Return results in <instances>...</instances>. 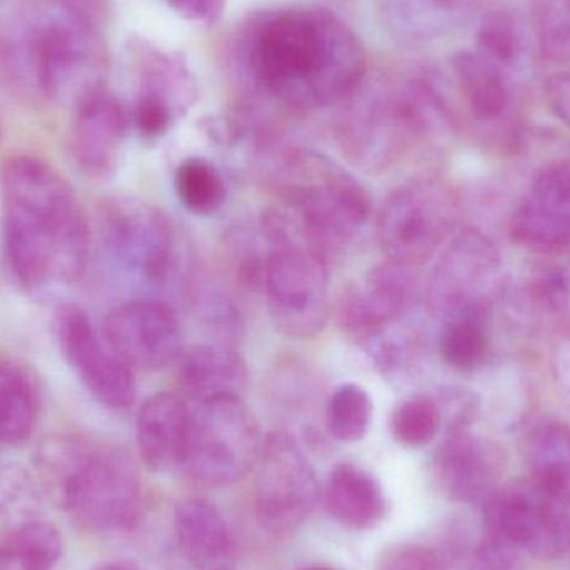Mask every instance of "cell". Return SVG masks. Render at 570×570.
<instances>
[{"instance_id":"cell-1","label":"cell","mask_w":570,"mask_h":570,"mask_svg":"<svg viewBox=\"0 0 570 570\" xmlns=\"http://www.w3.org/2000/svg\"><path fill=\"white\" fill-rule=\"evenodd\" d=\"M247 63L264 90L294 109L344 102L367 72L358 37L322 7L283 10L257 23Z\"/></svg>"},{"instance_id":"cell-2","label":"cell","mask_w":570,"mask_h":570,"mask_svg":"<svg viewBox=\"0 0 570 570\" xmlns=\"http://www.w3.org/2000/svg\"><path fill=\"white\" fill-rule=\"evenodd\" d=\"M3 240L27 291L76 283L90 257V230L70 184L43 160L10 157L0 173Z\"/></svg>"},{"instance_id":"cell-3","label":"cell","mask_w":570,"mask_h":570,"mask_svg":"<svg viewBox=\"0 0 570 570\" xmlns=\"http://www.w3.org/2000/svg\"><path fill=\"white\" fill-rule=\"evenodd\" d=\"M337 140L345 156L362 169L384 173L407 160L431 139L448 116L434 90L421 83L365 90L344 100Z\"/></svg>"},{"instance_id":"cell-4","label":"cell","mask_w":570,"mask_h":570,"mask_svg":"<svg viewBox=\"0 0 570 570\" xmlns=\"http://www.w3.org/2000/svg\"><path fill=\"white\" fill-rule=\"evenodd\" d=\"M263 230L271 247L263 276L271 321L287 337H315L331 314L327 256L287 207H269Z\"/></svg>"},{"instance_id":"cell-5","label":"cell","mask_w":570,"mask_h":570,"mask_svg":"<svg viewBox=\"0 0 570 570\" xmlns=\"http://www.w3.org/2000/svg\"><path fill=\"white\" fill-rule=\"evenodd\" d=\"M269 180L283 206L297 214L325 256L351 246L367 226V190L348 170L317 150H287Z\"/></svg>"},{"instance_id":"cell-6","label":"cell","mask_w":570,"mask_h":570,"mask_svg":"<svg viewBox=\"0 0 570 570\" xmlns=\"http://www.w3.org/2000/svg\"><path fill=\"white\" fill-rule=\"evenodd\" d=\"M32 43L43 99L77 109L106 89V49L86 13L63 0L33 7Z\"/></svg>"},{"instance_id":"cell-7","label":"cell","mask_w":570,"mask_h":570,"mask_svg":"<svg viewBox=\"0 0 570 570\" xmlns=\"http://www.w3.org/2000/svg\"><path fill=\"white\" fill-rule=\"evenodd\" d=\"M62 488L67 511L90 531H130L142 512L139 468L132 455L120 448L72 449Z\"/></svg>"},{"instance_id":"cell-8","label":"cell","mask_w":570,"mask_h":570,"mask_svg":"<svg viewBox=\"0 0 570 570\" xmlns=\"http://www.w3.org/2000/svg\"><path fill=\"white\" fill-rule=\"evenodd\" d=\"M99 233L114 263L149 287H167L183 274L179 234L154 204L109 197L99 206Z\"/></svg>"},{"instance_id":"cell-9","label":"cell","mask_w":570,"mask_h":570,"mask_svg":"<svg viewBox=\"0 0 570 570\" xmlns=\"http://www.w3.org/2000/svg\"><path fill=\"white\" fill-rule=\"evenodd\" d=\"M261 448L259 422L243 399L203 402L190 409L180 469L199 484L224 488L256 465Z\"/></svg>"},{"instance_id":"cell-10","label":"cell","mask_w":570,"mask_h":570,"mask_svg":"<svg viewBox=\"0 0 570 570\" xmlns=\"http://www.w3.org/2000/svg\"><path fill=\"white\" fill-rule=\"evenodd\" d=\"M377 230L385 256L415 269L458 230L454 193L435 177H412L389 194L379 214Z\"/></svg>"},{"instance_id":"cell-11","label":"cell","mask_w":570,"mask_h":570,"mask_svg":"<svg viewBox=\"0 0 570 570\" xmlns=\"http://www.w3.org/2000/svg\"><path fill=\"white\" fill-rule=\"evenodd\" d=\"M256 465L257 521L276 538L294 534L321 498L311 461L291 434L274 432L263 442Z\"/></svg>"},{"instance_id":"cell-12","label":"cell","mask_w":570,"mask_h":570,"mask_svg":"<svg viewBox=\"0 0 570 570\" xmlns=\"http://www.w3.org/2000/svg\"><path fill=\"white\" fill-rule=\"evenodd\" d=\"M485 532L539 559L570 549L569 508L531 479L499 485L484 501Z\"/></svg>"},{"instance_id":"cell-13","label":"cell","mask_w":570,"mask_h":570,"mask_svg":"<svg viewBox=\"0 0 570 570\" xmlns=\"http://www.w3.org/2000/svg\"><path fill=\"white\" fill-rule=\"evenodd\" d=\"M502 281L504 267L494 244L479 230H455L429 281V304L442 318L462 312H488Z\"/></svg>"},{"instance_id":"cell-14","label":"cell","mask_w":570,"mask_h":570,"mask_svg":"<svg viewBox=\"0 0 570 570\" xmlns=\"http://www.w3.org/2000/svg\"><path fill=\"white\" fill-rule=\"evenodd\" d=\"M417 301L414 267L385 261L344 288L337 301V322L348 338L371 345L402 324Z\"/></svg>"},{"instance_id":"cell-15","label":"cell","mask_w":570,"mask_h":570,"mask_svg":"<svg viewBox=\"0 0 570 570\" xmlns=\"http://www.w3.org/2000/svg\"><path fill=\"white\" fill-rule=\"evenodd\" d=\"M56 334L60 351L83 387L104 407L126 411L136 402L134 371L97 334L86 311L76 304L57 308Z\"/></svg>"},{"instance_id":"cell-16","label":"cell","mask_w":570,"mask_h":570,"mask_svg":"<svg viewBox=\"0 0 570 570\" xmlns=\"http://www.w3.org/2000/svg\"><path fill=\"white\" fill-rule=\"evenodd\" d=\"M104 337L132 371H163L183 355L179 318L157 298H137L114 308L104 322Z\"/></svg>"},{"instance_id":"cell-17","label":"cell","mask_w":570,"mask_h":570,"mask_svg":"<svg viewBox=\"0 0 570 570\" xmlns=\"http://www.w3.org/2000/svg\"><path fill=\"white\" fill-rule=\"evenodd\" d=\"M514 243L556 253L570 247V159L544 167L511 217Z\"/></svg>"},{"instance_id":"cell-18","label":"cell","mask_w":570,"mask_h":570,"mask_svg":"<svg viewBox=\"0 0 570 570\" xmlns=\"http://www.w3.org/2000/svg\"><path fill=\"white\" fill-rule=\"evenodd\" d=\"M504 468L501 449L465 424L451 429L435 454L439 484L458 502L485 501L501 484Z\"/></svg>"},{"instance_id":"cell-19","label":"cell","mask_w":570,"mask_h":570,"mask_svg":"<svg viewBox=\"0 0 570 570\" xmlns=\"http://www.w3.org/2000/svg\"><path fill=\"white\" fill-rule=\"evenodd\" d=\"M127 134L122 104L106 89L83 100L76 109L70 130V156L92 179H104L116 170Z\"/></svg>"},{"instance_id":"cell-20","label":"cell","mask_w":570,"mask_h":570,"mask_svg":"<svg viewBox=\"0 0 570 570\" xmlns=\"http://www.w3.org/2000/svg\"><path fill=\"white\" fill-rule=\"evenodd\" d=\"M189 424L190 407L180 395L159 392L144 402L137 415V445L150 471L170 472L180 468Z\"/></svg>"},{"instance_id":"cell-21","label":"cell","mask_w":570,"mask_h":570,"mask_svg":"<svg viewBox=\"0 0 570 570\" xmlns=\"http://www.w3.org/2000/svg\"><path fill=\"white\" fill-rule=\"evenodd\" d=\"M174 534L184 558L197 570H229L236 544L229 524L216 505L186 499L174 511Z\"/></svg>"},{"instance_id":"cell-22","label":"cell","mask_w":570,"mask_h":570,"mask_svg":"<svg viewBox=\"0 0 570 570\" xmlns=\"http://www.w3.org/2000/svg\"><path fill=\"white\" fill-rule=\"evenodd\" d=\"M180 389L194 404L216 399H243L249 387V371L244 358L227 345H196L180 355Z\"/></svg>"},{"instance_id":"cell-23","label":"cell","mask_w":570,"mask_h":570,"mask_svg":"<svg viewBox=\"0 0 570 570\" xmlns=\"http://www.w3.org/2000/svg\"><path fill=\"white\" fill-rule=\"evenodd\" d=\"M522 455L531 481L570 508V428L554 417H539L525 428Z\"/></svg>"},{"instance_id":"cell-24","label":"cell","mask_w":570,"mask_h":570,"mask_svg":"<svg viewBox=\"0 0 570 570\" xmlns=\"http://www.w3.org/2000/svg\"><path fill=\"white\" fill-rule=\"evenodd\" d=\"M328 514L352 531L375 528L387 514V501L374 475L354 464L335 465L324 492Z\"/></svg>"},{"instance_id":"cell-25","label":"cell","mask_w":570,"mask_h":570,"mask_svg":"<svg viewBox=\"0 0 570 570\" xmlns=\"http://www.w3.org/2000/svg\"><path fill=\"white\" fill-rule=\"evenodd\" d=\"M451 63L459 90L474 119L482 124L501 119L509 96L495 67L472 52L455 53Z\"/></svg>"},{"instance_id":"cell-26","label":"cell","mask_w":570,"mask_h":570,"mask_svg":"<svg viewBox=\"0 0 570 570\" xmlns=\"http://www.w3.org/2000/svg\"><path fill=\"white\" fill-rule=\"evenodd\" d=\"M0 80L23 96H40L32 43V9L0 20Z\"/></svg>"},{"instance_id":"cell-27","label":"cell","mask_w":570,"mask_h":570,"mask_svg":"<svg viewBox=\"0 0 570 570\" xmlns=\"http://www.w3.org/2000/svg\"><path fill=\"white\" fill-rule=\"evenodd\" d=\"M37 411V392L29 375L0 358V442H26L36 428Z\"/></svg>"},{"instance_id":"cell-28","label":"cell","mask_w":570,"mask_h":570,"mask_svg":"<svg viewBox=\"0 0 570 570\" xmlns=\"http://www.w3.org/2000/svg\"><path fill=\"white\" fill-rule=\"evenodd\" d=\"M488 312H462L444 318L439 334L442 361L455 371H475L488 361Z\"/></svg>"},{"instance_id":"cell-29","label":"cell","mask_w":570,"mask_h":570,"mask_svg":"<svg viewBox=\"0 0 570 570\" xmlns=\"http://www.w3.org/2000/svg\"><path fill=\"white\" fill-rule=\"evenodd\" d=\"M177 199L196 216H213L227 200V184L216 164L203 157H189L174 176Z\"/></svg>"},{"instance_id":"cell-30","label":"cell","mask_w":570,"mask_h":570,"mask_svg":"<svg viewBox=\"0 0 570 570\" xmlns=\"http://www.w3.org/2000/svg\"><path fill=\"white\" fill-rule=\"evenodd\" d=\"M374 404L357 384H344L331 395L325 412L328 434L341 442H358L371 429Z\"/></svg>"},{"instance_id":"cell-31","label":"cell","mask_w":570,"mask_h":570,"mask_svg":"<svg viewBox=\"0 0 570 570\" xmlns=\"http://www.w3.org/2000/svg\"><path fill=\"white\" fill-rule=\"evenodd\" d=\"M62 552L59 529L39 519L17 529L9 556L19 570H52L59 564Z\"/></svg>"},{"instance_id":"cell-32","label":"cell","mask_w":570,"mask_h":570,"mask_svg":"<svg viewBox=\"0 0 570 570\" xmlns=\"http://www.w3.org/2000/svg\"><path fill=\"white\" fill-rule=\"evenodd\" d=\"M442 412L431 395L417 394L405 399L391 417V432L399 444L419 449L432 442L441 429Z\"/></svg>"},{"instance_id":"cell-33","label":"cell","mask_w":570,"mask_h":570,"mask_svg":"<svg viewBox=\"0 0 570 570\" xmlns=\"http://www.w3.org/2000/svg\"><path fill=\"white\" fill-rule=\"evenodd\" d=\"M382 13L392 32L415 36L425 27V17L432 13H454L464 0H381Z\"/></svg>"},{"instance_id":"cell-34","label":"cell","mask_w":570,"mask_h":570,"mask_svg":"<svg viewBox=\"0 0 570 570\" xmlns=\"http://www.w3.org/2000/svg\"><path fill=\"white\" fill-rule=\"evenodd\" d=\"M479 56L494 63H508L518 56V36L508 17L491 16L478 33Z\"/></svg>"},{"instance_id":"cell-35","label":"cell","mask_w":570,"mask_h":570,"mask_svg":"<svg viewBox=\"0 0 570 570\" xmlns=\"http://www.w3.org/2000/svg\"><path fill=\"white\" fill-rule=\"evenodd\" d=\"M177 110L166 97L153 92H139L134 122L144 139H159L166 136L176 120Z\"/></svg>"},{"instance_id":"cell-36","label":"cell","mask_w":570,"mask_h":570,"mask_svg":"<svg viewBox=\"0 0 570 570\" xmlns=\"http://www.w3.org/2000/svg\"><path fill=\"white\" fill-rule=\"evenodd\" d=\"M469 570H525V561L521 549L485 532L484 541L472 554Z\"/></svg>"},{"instance_id":"cell-37","label":"cell","mask_w":570,"mask_h":570,"mask_svg":"<svg viewBox=\"0 0 570 570\" xmlns=\"http://www.w3.org/2000/svg\"><path fill=\"white\" fill-rule=\"evenodd\" d=\"M375 570H448V562L428 546L405 544L389 549Z\"/></svg>"},{"instance_id":"cell-38","label":"cell","mask_w":570,"mask_h":570,"mask_svg":"<svg viewBox=\"0 0 570 570\" xmlns=\"http://www.w3.org/2000/svg\"><path fill=\"white\" fill-rule=\"evenodd\" d=\"M170 7L190 22L213 26L223 17L226 0H167Z\"/></svg>"},{"instance_id":"cell-39","label":"cell","mask_w":570,"mask_h":570,"mask_svg":"<svg viewBox=\"0 0 570 570\" xmlns=\"http://www.w3.org/2000/svg\"><path fill=\"white\" fill-rule=\"evenodd\" d=\"M546 97L556 116L570 127V70L549 77L546 82Z\"/></svg>"},{"instance_id":"cell-40","label":"cell","mask_w":570,"mask_h":570,"mask_svg":"<svg viewBox=\"0 0 570 570\" xmlns=\"http://www.w3.org/2000/svg\"><path fill=\"white\" fill-rule=\"evenodd\" d=\"M96 570H147L144 569L142 566L134 564V562L119 561V562H109V564L100 566Z\"/></svg>"},{"instance_id":"cell-41","label":"cell","mask_w":570,"mask_h":570,"mask_svg":"<svg viewBox=\"0 0 570 570\" xmlns=\"http://www.w3.org/2000/svg\"><path fill=\"white\" fill-rule=\"evenodd\" d=\"M63 2L72 6L73 9L80 10V12L86 13L87 17H90L89 7L96 6L97 0H63Z\"/></svg>"},{"instance_id":"cell-42","label":"cell","mask_w":570,"mask_h":570,"mask_svg":"<svg viewBox=\"0 0 570 570\" xmlns=\"http://www.w3.org/2000/svg\"><path fill=\"white\" fill-rule=\"evenodd\" d=\"M301 570H335V569L328 568V566L314 564V566H307V568H302Z\"/></svg>"},{"instance_id":"cell-43","label":"cell","mask_w":570,"mask_h":570,"mask_svg":"<svg viewBox=\"0 0 570 570\" xmlns=\"http://www.w3.org/2000/svg\"><path fill=\"white\" fill-rule=\"evenodd\" d=\"M2 132H3V130H2V120H0V140H2Z\"/></svg>"}]
</instances>
